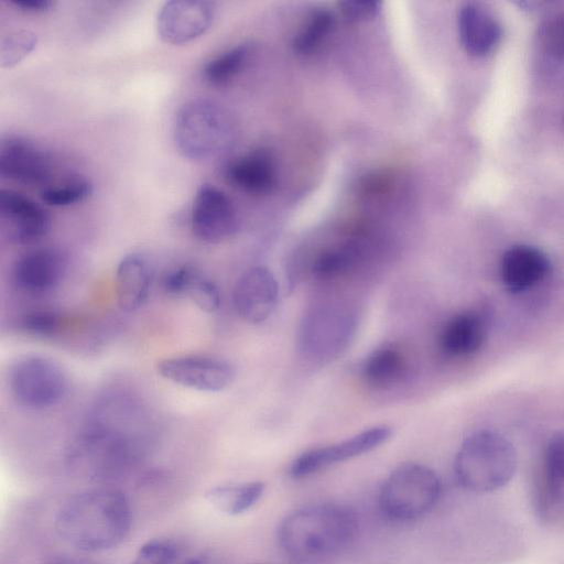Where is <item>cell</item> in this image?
I'll use <instances>...</instances> for the list:
<instances>
[{"mask_svg":"<svg viewBox=\"0 0 564 564\" xmlns=\"http://www.w3.org/2000/svg\"><path fill=\"white\" fill-rule=\"evenodd\" d=\"M58 536L84 552L118 546L129 534L131 508L126 495L115 488H93L70 496L54 520Z\"/></svg>","mask_w":564,"mask_h":564,"instance_id":"1","label":"cell"},{"mask_svg":"<svg viewBox=\"0 0 564 564\" xmlns=\"http://www.w3.org/2000/svg\"><path fill=\"white\" fill-rule=\"evenodd\" d=\"M357 520L335 503L303 507L286 516L278 529L282 551L300 563H317L341 553L355 539Z\"/></svg>","mask_w":564,"mask_h":564,"instance_id":"2","label":"cell"},{"mask_svg":"<svg viewBox=\"0 0 564 564\" xmlns=\"http://www.w3.org/2000/svg\"><path fill=\"white\" fill-rule=\"evenodd\" d=\"M173 139L183 158L206 162L229 151L236 139V127L225 107L198 97L185 101L177 109Z\"/></svg>","mask_w":564,"mask_h":564,"instance_id":"3","label":"cell"},{"mask_svg":"<svg viewBox=\"0 0 564 564\" xmlns=\"http://www.w3.org/2000/svg\"><path fill=\"white\" fill-rule=\"evenodd\" d=\"M517 463L512 443L498 433L479 431L462 443L454 459V474L464 489L491 492L510 481Z\"/></svg>","mask_w":564,"mask_h":564,"instance_id":"4","label":"cell"},{"mask_svg":"<svg viewBox=\"0 0 564 564\" xmlns=\"http://www.w3.org/2000/svg\"><path fill=\"white\" fill-rule=\"evenodd\" d=\"M441 490V480L433 469L416 463L402 464L383 481L378 496L379 509L393 522H412L435 507Z\"/></svg>","mask_w":564,"mask_h":564,"instance_id":"5","label":"cell"},{"mask_svg":"<svg viewBox=\"0 0 564 564\" xmlns=\"http://www.w3.org/2000/svg\"><path fill=\"white\" fill-rule=\"evenodd\" d=\"M356 325L354 313L340 304L314 305L301 322L299 349L308 361L329 362L347 350Z\"/></svg>","mask_w":564,"mask_h":564,"instance_id":"6","label":"cell"},{"mask_svg":"<svg viewBox=\"0 0 564 564\" xmlns=\"http://www.w3.org/2000/svg\"><path fill=\"white\" fill-rule=\"evenodd\" d=\"M9 387L13 399L21 406L43 410L64 398L67 378L54 360L41 355H25L11 365Z\"/></svg>","mask_w":564,"mask_h":564,"instance_id":"7","label":"cell"},{"mask_svg":"<svg viewBox=\"0 0 564 564\" xmlns=\"http://www.w3.org/2000/svg\"><path fill=\"white\" fill-rule=\"evenodd\" d=\"M156 371L165 380L203 392L225 390L232 383L236 375L228 361L205 355L163 359L158 362Z\"/></svg>","mask_w":564,"mask_h":564,"instance_id":"8","label":"cell"},{"mask_svg":"<svg viewBox=\"0 0 564 564\" xmlns=\"http://www.w3.org/2000/svg\"><path fill=\"white\" fill-rule=\"evenodd\" d=\"M189 225L197 240L216 245L237 231L238 218L232 202L221 189L203 184L193 200Z\"/></svg>","mask_w":564,"mask_h":564,"instance_id":"9","label":"cell"},{"mask_svg":"<svg viewBox=\"0 0 564 564\" xmlns=\"http://www.w3.org/2000/svg\"><path fill=\"white\" fill-rule=\"evenodd\" d=\"M391 436V429L386 425L372 426L335 444L311 448L297 456L290 466L293 478H304L334 464L364 455Z\"/></svg>","mask_w":564,"mask_h":564,"instance_id":"10","label":"cell"},{"mask_svg":"<svg viewBox=\"0 0 564 564\" xmlns=\"http://www.w3.org/2000/svg\"><path fill=\"white\" fill-rule=\"evenodd\" d=\"M216 15V4L206 0L166 1L156 18L160 39L171 45H183L205 34Z\"/></svg>","mask_w":564,"mask_h":564,"instance_id":"11","label":"cell"},{"mask_svg":"<svg viewBox=\"0 0 564 564\" xmlns=\"http://www.w3.org/2000/svg\"><path fill=\"white\" fill-rule=\"evenodd\" d=\"M0 225L10 241L28 245L50 230L47 212L29 196L11 188L0 191Z\"/></svg>","mask_w":564,"mask_h":564,"instance_id":"12","label":"cell"},{"mask_svg":"<svg viewBox=\"0 0 564 564\" xmlns=\"http://www.w3.org/2000/svg\"><path fill=\"white\" fill-rule=\"evenodd\" d=\"M279 301V283L265 267L256 265L237 279L232 291V303L241 319L250 324L265 322L274 312Z\"/></svg>","mask_w":564,"mask_h":564,"instance_id":"13","label":"cell"},{"mask_svg":"<svg viewBox=\"0 0 564 564\" xmlns=\"http://www.w3.org/2000/svg\"><path fill=\"white\" fill-rule=\"evenodd\" d=\"M53 171L50 154L23 137H8L0 145V176L25 185L46 183Z\"/></svg>","mask_w":564,"mask_h":564,"instance_id":"14","label":"cell"},{"mask_svg":"<svg viewBox=\"0 0 564 564\" xmlns=\"http://www.w3.org/2000/svg\"><path fill=\"white\" fill-rule=\"evenodd\" d=\"M66 271V259L55 248H39L19 257L12 269L14 284L24 293L43 294L57 286Z\"/></svg>","mask_w":564,"mask_h":564,"instance_id":"15","label":"cell"},{"mask_svg":"<svg viewBox=\"0 0 564 564\" xmlns=\"http://www.w3.org/2000/svg\"><path fill=\"white\" fill-rule=\"evenodd\" d=\"M534 65L546 83L564 86V13L546 18L534 36Z\"/></svg>","mask_w":564,"mask_h":564,"instance_id":"16","label":"cell"},{"mask_svg":"<svg viewBox=\"0 0 564 564\" xmlns=\"http://www.w3.org/2000/svg\"><path fill=\"white\" fill-rule=\"evenodd\" d=\"M551 268L546 254L529 245H516L503 253L500 278L511 292L525 291L541 282Z\"/></svg>","mask_w":564,"mask_h":564,"instance_id":"17","label":"cell"},{"mask_svg":"<svg viewBox=\"0 0 564 564\" xmlns=\"http://www.w3.org/2000/svg\"><path fill=\"white\" fill-rule=\"evenodd\" d=\"M150 259L141 252L124 256L116 270V295L119 307L133 312L145 304L149 299L153 276Z\"/></svg>","mask_w":564,"mask_h":564,"instance_id":"18","label":"cell"},{"mask_svg":"<svg viewBox=\"0 0 564 564\" xmlns=\"http://www.w3.org/2000/svg\"><path fill=\"white\" fill-rule=\"evenodd\" d=\"M457 25L460 43L473 56L489 54L502 35L498 20L477 2H466L459 8Z\"/></svg>","mask_w":564,"mask_h":564,"instance_id":"19","label":"cell"},{"mask_svg":"<svg viewBox=\"0 0 564 564\" xmlns=\"http://www.w3.org/2000/svg\"><path fill=\"white\" fill-rule=\"evenodd\" d=\"M229 184L249 194H265L274 185L273 162L265 151H253L231 160L225 169Z\"/></svg>","mask_w":564,"mask_h":564,"instance_id":"20","label":"cell"},{"mask_svg":"<svg viewBox=\"0 0 564 564\" xmlns=\"http://www.w3.org/2000/svg\"><path fill=\"white\" fill-rule=\"evenodd\" d=\"M485 338V329L480 318L473 313L453 316L443 326L438 335V346L449 356H466L475 352Z\"/></svg>","mask_w":564,"mask_h":564,"instance_id":"21","label":"cell"},{"mask_svg":"<svg viewBox=\"0 0 564 564\" xmlns=\"http://www.w3.org/2000/svg\"><path fill=\"white\" fill-rule=\"evenodd\" d=\"M265 485L262 481L224 484L206 490V501L217 511L227 516H239L251 509L262 497Z\"/></svg>","mask_w":564,"mask_h":564,"instance_id":"22","label":"cell"},{"mask_svg":"<svg viewBox=\"0 0 564 564\" xmlns=\"http://www.w3.org/2000/svg\"><path fill=\"white\" fill-rule=\"evenodd\" d=\"M405 371L402 352L392 346L371 351L361 365V375L370 383L386 386L397 382Z\"/></svg>","mask_w":564,"mask_h":564,"instance_id":"23","label":"cell"},{"mask_svg":"<svg viewBox=\"0 0 564 564\" xmlns=\"http://www.w3.org/2000/svg\"><path fill=\"white\" fill-rule=\"evenodd\" d=\"M250 55L248 44H239L217 55L205 64L203 79L212 86H223L235 78L245 67Z\"/></svg>","mask_w":564,"mask_h":564,"instance_id":"24","label":"cell"},{"mask_svg":"<svg viewBox=\"0 0 564 564\" xmlns=\"http://www.w3.org/2000/svg\"><path fill=\"white\" fill-rule=\"evenodd\" d=\"M91 193V182L82 175H75L43 188L41 199L50 206L65 207L85 200Z\"/></svg>","mask_w":564,"mask_h":564,"instance_id":"25","label":"cell"},{"mask_svg":"<svg viewBox=\"0 0 564 564\" xmlns=\"http://www.w3.org/2000/svg\"><path fill=\"white\" fill-rule=\"evenodd\" d=\"M333 28L334 17L329 11L314 12L294 37V50L302 54L312 53L327 37Z\"/></svg>","mask_w":564,"mask_h":564,"instance_id":"26","label":"cell"},{"mask_svg":"<svg viewBox=\"0 0 564 564\" xmlns=\"http://www.w3.org/2000/svg\"><path fill=\"white\" fill-rule=\"evenodd\" d=\"M178 551L167 539H152L138 549L131 564H175Z\"/></svg>","mask_w":564,"mask_h":564,"instance_id":"27","label":"cell"},{"mask_svg":"<svg viewBox=\"0 0 564 564\" xmlns=\"http://www.w3.org/2000/svg\"><path fill=\"white\" fill-rule=\"evenodd\" d=\"M36 45V36L30 31L14 32L2 40L1 66L10 67L28 55Z\"/></svg>","mask_w":564,"mask_h":564,"instance_id":"28","label":"cell"},{"mask_svg":"<svg viewBox=\"0 0 564 564\" xmlns=\"http://www.w3.org/2000/svg\"><path fill=\"white\" fill-rule=\"evenodd\" d=\"M187 296L204 312L213 313L220 305V292L213 280L200 272L194 279Z\"/></svg>","mask_w":564,"mask_h":564,"instance_id":"29","label":"cell"},{"mask_svg":"<svg viewBox=\"0 0 564 564\" xmlns=\"http://www.w3.org/2000/svg\"><path fill=\"white\" fill-rule=\"evenodd\" d=\"M198 273L199 271L191 264L177 265L164 274L162 288L170 296H187L188 290Z\"/></svg>","mask_w":564,"mask_h":564,"instance_id":"30","label":"cell"},{"mask_svg":"<svg viewBox=\"0 0 564 564\" xmlns=\"http://www.w3.org/2000/svg\"><path fill=\"white\" fill-rule=\"evenodd\" d=\"M22 328L35 336H52L59 326V317L53 311L36 310L22 318Z\"/></svg>","mask_w":564,"mask_h":564,"instance_id":"31","label":"cell"},{"mask_svg":"<svg viewBox=\"0 0 564 564\" xmlns=\"http://www.w3.org/2000/svg\"><path fill=\"white\" fill-rule=\"evenodd\" d=\"M544 467L547 477L564 484V434L552 437L547 443Z\"/></svg>","mask_w":564,"mask_h":564,"instance_id":"32","label":"cell"},{"mask_svg":"<svg viewBox=\"0 0 564 564\" xmlns=\"http://www.w3.org/2000/svg\"><path fill=\"white\" fill-rule=\"evenodd\" d=\"M343 14L347 19L364 20L376 15L381 8L380 1H344L339 3Z\"/></svg>","mask_w":564,"mask_h":564,"instance_id":"33","label":"cell"},{"mask_svg":"<svg viewBox=\"0 0 564 564\" xmlns=\"http://www.w3.org/2000/svg\"><path fill=\"white\" fill-rule=\"evenodd\" d=\"M10 4L26 13H43L54 7L52 0H11Z\"/></svg>","mask_w":564,"mask_h":564,"instance_id":"34","label":"cell"},{"mask_svg":"<svg viewBox=\"0 0 564 564\" xmlns=\"http://www.w3.org/2000/svg\"><path fill=\"white\" fill-rule=\"evenodd\" d=\"M45 564H94V563H91L87 560H83V558L62 556V557L52 558L48 562H46Z\"/></svg>","mask_w":564,"mask_h":564,"instance_id":"35","label":"cell"},{"mask_svg":"<svg viewBox=\"0 0 564 564\" xmlns=\"http://www.w3.org/2000/svg\"><path fill=\"white\" fill-rule=\"evenodd\" d=\"M205 563H206L205 557L197 555V556H192V557L187 558L186 561H184L181 564H205Z\"/></svg>","mask_w":564,"mask_h":564,"instance_id":"36","label":"cell"}]
</instances>
